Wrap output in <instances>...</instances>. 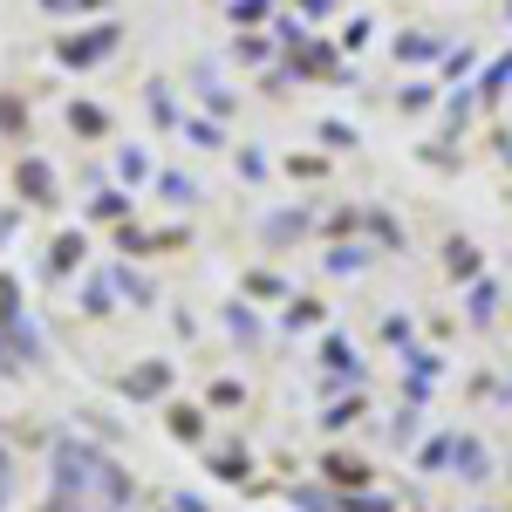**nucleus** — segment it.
Returning <instances> with one entry per match:
<instances>
[{
	"instance_id": "obj_25",
	"label": "nucleus",
	"mask_w": 512,
	"mask_h": 512,
	"mask_svg": "<svg viewBox=\"0 0 512 512\" xmlns=\"http://www.w3.org/2000/svg\"><path fill=\"white\" fill-rule=\"evenodd\" d=\"M0 123H7V130H21V103H7V96H0Z\"/></svg>"
},
{
	"instance_id": "obj_17",
	"label": "nucleus",
	"mask_w": 512,
	"mask_h": 512,
	"mask_svg": "<svg viewBox=\"0 0 512 512\" xmlns=\"http://www.w3.org/2000/svg\"><path fill=\"white\" fill-rule=\"evenodd\" d=\"M212 472L226 478V485H239V478H246V458H239V451H219V458H212Z\"/></svg>"
},
{
	"instance_id": "obj_23",
	"label": "nucleus",
	"mask_w": 512,
	"mask_h": 512,
	"mask_svg": "<svg viewBox=\"0 0 512 512\" xmlns=\"http://www.w3.org/2000/svg\"><path fill=\"white\" fill-rule=\"evenodd\" d=\"M267 14V0H233V21H260Z\"/></svg>"
},
{
	"instance_id": "obj_22",
	"label": "nucleus",
	"mask_w": 512,
	"mask_h": 512,
	"mask_svg": "<svg viewBox=\"0 0 512 512\" xmlns=\"http://www.w3.org/2000/svg\"><path fill=\"white\" fill-rule=\"evenodd\" d=\"M321 137H328L335 151H349V144H355V130H349V123H321Z\"/></svg>"
},
{
	"instance_id": "obj_20",
	"label": "nucleus",
	"mask_w": 512,
	"mask_h": 512,
	"mask_svg": "<svg viewBox=\"0 0 512 512\" xmlns=\"http://www.w3.org/2000/svg\"><path fill=\"white\" fill-rule=\"evenodd\" d=\"M82 308H89V315H110V287H103V280H89V294H82Z\"/></svg>"
},
{
	"instance_id": "obj_21",
	"label": "nucleus",
	"mask_w": 512,
	"mask_h": 512,
	"mask_svg": "<svg viewBox=\"0 0 512 512\" xmlns=\"http://www.w3.org/2000/svg\"><path fill=\"white\" fill-rule=\"evenodd\" d=\"M492 308H499V294L492 287H472V321H492Z\"/></svg>"
},
{
	"instance_id": "obj_8",
	"label": "nucleus",
	"mask_w": 512,
	"mask_h": 512,
	"mask_svg": "<svg viewBox=\"0 0 512 512\" xmlns=\"http://www.w3.org/2000/svg\"><path fill=\"white\" fill-rule=\"evenodd\" d=\"M396 62H437V41L431 35H403L396 41Z\"/></svg>"
},
{
	"instance_id": "obj_24",
	"label": "nucleus",
	"mask_w": 512,
	"mask_h": 512,
	"mask_svg": "<svg viewBox=\"0 0 512 512\" xmlns=\"http://www.w3.org/2000/svg\"><path fill=\"white\" fill-rule=\"evenodd\" d=\"M41 512H82V499H76V492H55V499H48Z\"/></svg>"
},
{
	"instance_id": "obj_27",
	"label": "nucleus",
	"mask_w": 512,
	"mask_h": 512,
	"mask_svg": "<svg viewBox=\"0 0 512 512\" xmlns=\"http://www.w3.org/2000/svg\"><path fill=\"white\" fill-rule=\"evenodd\" d=\"M0 499H7V451H0Z\"/></svg>"
},
{
	"instance_id": "obj_13",
	"label": "nucleus",
	"mask_w": 512,
	"mask_h": 512,
	"mask_svg": "<svg viewBox=\"0 0 512 512\" xmlns=\"http://www.w3.org/2000/svg\"><path fill=\"white\" fill-rule=\"evenodd\" d=\"M321 472L335 478V485H362V478H369V472H362V465H355V458H328Z\"/></svg>"
},
{
	"instance_id": "obj_1",
	"label": "nucleus",
	"mask_w": 512,
	"mask_h": 512,
	"mask_svg": "<svg viewBox=\"0 0 512 512\" xmlns=\"http://www.w3.org/2000/svg\"><path fill=\"white\" fill-rule=\"evenodd\" d=\"M96 478H103V458H96L89 444H76V437H62V444H55V492H76L82 499Z\"/></svg>"
},
{
	"instance_id": "obj_6",
	"label": "nucleus",
	"mask_w": 512,
	"mask_h": 512,
	"mask_svg": "<svg viewBox=\"0 0 512 512\" xmlns=\"http://www.w3.org/2000/svg\"><path fill=\"white\" fill-rule=\"evenodd\" d=\"M321 362L335 369V376H349V383H362V362H355L349 342H321Z\"/></svg>"
},
{
	"instance_id": "obj_28",
	"label": "nucleus",
	"mask_w": 512,
	"mask_h": 512,
	"mask_svg": "<svg viewBox=\"0 0 512 512\" xmlns=\"http://www.w3.org/2000/svg\"><path fill=\"white\" fill-rule=\"evenodd\" d=\"M506 7H512V0H506Z\"/></svg>"
},
{
	"instance_id": "obj_16",
	"label": "nucleus",
	"mask_w": 512,
	"mask_h": 512,
	"mask_svg": "<svg viewBox=\"0 0 512 512\" xmlns=\"http://www.w3.org/2000/svg\"><path fill=\"white\" fill-rule=\"evenodd\" d=\"M69 123H76L82 137H103V110H96V103H82V110H69Z\"/></svg>"
},
{
	"instance_id": "obj_12",
	"label": "nucleus",
	"mask_w": 512,
	"mask_h": 512,
	"mask_svg": "<svg viewBox=\"0 0 512 512\" xmlns=\"http://www.w3.org/2000/svg\"><path fill=\"white\" fill-rule=\"evenodd\" d=\"M158 192L171 198V205H192V198H198V185H192V178H178V171H164V178H158Z\"/></svg>"
},
{
	"instance_id": "obj_2",
	"label": "nucleus",
	"mask_w": 512,
	"mask_h": 512,
	"mask_svg": "<svg viewBox=\"0 0 512 512\" xmlns=\"http://www.w3.org/2000/svg\"><path fill=\"white\" fill-rule=\"evenodd\" d=\"M117 35L123 28H96V35H69L62 41V48H55V55H62V62H69V69H89V62H103V55H110V48H117Z\"/></svg>"
},
{
	"instance_id": "obj_18",
	"label": "nucleus",
	"mask_w": 512,
	"mask_h": 512,
	"mask_svg": "<svg viewBox=\"0 0 512 512\" xmlns=\"http://www.w3.org/2000/svg\"><path fill=\"white\" fill-rule=\"evenodd\" d=\"M117 287H123V294H130V301H137V308L151 301V280H137V274H130V267H123V274H117Z\"/></svg>"
},
{
	"instance_id": "obj_11",
	"label": "nucleus",
	"mask_w": 512,
	"mask_h": 512,
	"mask_svg": "<svg viewBox=\"0 0 512 512\" xmlns=\"http://www.w3.org/2000/svg\"><path fill=\"white\" fill-rule=\"evenodd\" d=\"M48 267H55V274L82 267V239H76V233H62V239H55V260H48Z\"/></svg>"
},
{
	"instance_id": "obj_4",
	"label": "nucleus",
	"mask_w": 512,
	"mask_h": 512,
	"mask_svg": "<svg viewBox=\"0 0 512 512\" xmlns=\"http://www.w3.org/2000/svg\"><path fill=\"white\" fill-rule=\"evenodd\" d=\"M14 185H21V198H28V205H48V198H55V171H48L41 158H21Z\"/></svg>"
},
{
	"instance_id": "obj_9",
	"label": "nucleus",
	"mask_w": 512,
	"mask_h": 512,
	"mask_svg": "<svg viewBox=\"0 0 512 512\" xmlns=\"http://www.w3.org/2000/svg\"><path fill=\"white\" fill-rule=\"evenodd\" d=\"M171 437H178V444H198V437H205V417H198V410H171Z\"/></svg>"
},
{
	"instance_id": "obj_7",
	"label": "nucleus",
	"mask_w": 512,
	"mask_h": 512,
	"mask_svg": "<svg viewBox=\"0 0 512 512\" xmlns=\"http://www.w3.org/2000/svg\"><path fill=\"white\" fill-rule=\"evenodd\" d=\"M444 267H451V280H478V246H465V239H451Z\"/></svg>"
},
{
	"instance_id": "obj_15",
	"label": "nucleus",
	"mask_w": 512,
	"mask_h": 512,
	"mask_svg": "<svg viewBox=\"0 0 512 512\" xmlns=\"http://www.w3.org/2000/svg\"><path fill=\"white\" fill-rule=\"evenodd\" d=\"M117 171H123V178H130V185H137V178H151V158H144V151L130 144V151H123V158H117Z\"/></svg>"
},
{
	"instance_id": "obj_3",
	"label": "nucleus",
	"mask_w": 512,
	"mask_h": 512,
	"mask_svg": "<svg viewBox=\"0 0 512 512\" xmlns=\"http://www.w3.org/2000/svg\"><path fill=\"white\" fill-rule=\"evenodd\" d=\"M444 465L465 478V485H478V478H485V444H478V437H451V444H444Z\"/></svg>"
},
{
	"instance_id": "obj_19",
	"label": "nucleus",
	"mask_w": 512,
	"mask_h": 512,
	"mask_svg": "<svg viewBox=\"0 0 512 512\" xmlns=\"http://www.w3.org/2000/svg\"><path fill=\"white\" fill-rule=\"evenodd\" d=\"M315 321H321L315 301H294V308H287V328H315Z\"/></svg>"
},
{
	"instance_id": "obj_14",
	"label": "nucleus",
	"mask_w": 512,
	"mask_h": 512,
	"mask_svg": "<svg viewBox=\"0 0 512 512\" xmlns=\"http://www.w3.org/2000/svg\"><path fill=\"white\" fill-rule=\"evenodd\" d=\"M185 137H192L198 151H219V123H205V117H192V123H185Z\"/></svg>"
},
{
	"instance_id": "obj_5",
	"label": "nucleus",
	"mask_w": 512,
	"mask_h": 512,
	"mask_svg": "<svg viewBox=\"0 0 512 512\" xmlns=\"http://www.w3.org/2000/svg\"><path fill=\"white\" fill-rule=\"evenodd\" d=\"M164 383H171V369H164V362H144V369H130V376H123V390H130V396H164Z\"/></svg>"
},
{
	"instance_id": "obj_10",
	"label": "nucleus",
	"mask_w": 512,
	"mask_h": 512,
	"mask_svg": "<svg viewBox=\"0 0 512 512\" xmlns=\"http://www.w3.org/2000/svg\"><path fill=\"white\" fill-rule=\"evenodd\" d=\"M362 267H369L362 246H335V253H328V274H362Z\"/></svg>"
},
{
	"instance_id": "obj_26",
	"label": "nucleus",
	"mask_w": 512,
	"mask_h": 512,
	"mask_svg": "<svg viewBox=\"0 0 512 512\" xmlns=\"http://www.w3.org/2000/svg\"><path fill=\"white\" fill-rule=\"evenodd\" d=\"M171 512H205V506H198V499H185V492H178V499H171Z\"/></svg>"
}]
</instances>
